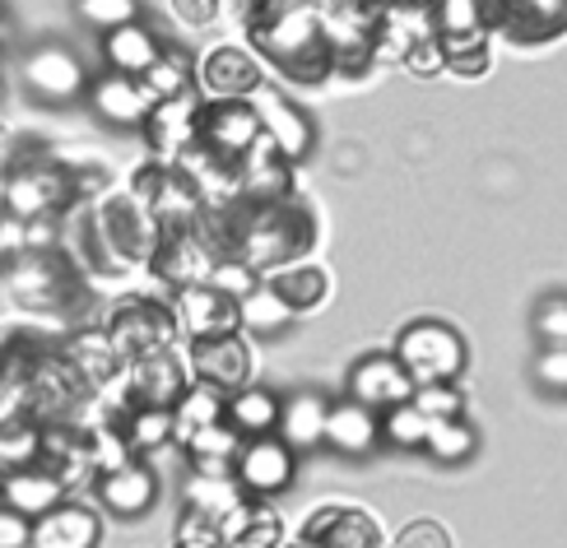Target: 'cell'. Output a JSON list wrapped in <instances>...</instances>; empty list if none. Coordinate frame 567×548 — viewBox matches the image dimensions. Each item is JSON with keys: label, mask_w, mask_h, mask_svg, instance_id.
I'll use <instances>...</instances> for the list:
<instances>
[{"label": "cell", "mask_w": 567, "mask_h": 548, "mask_svg": "<svg viewBox=\"0 0 567 548\" xmlns=\"http://www.w3.org/2000/svg\"><path fill=\"white\" fill-rule=\"evenodd\" d=\"M228 219L238 224L233 228V260H243L256 275H261V266H293L312 247V219L293 200H275V205L243 200L238 209H228Z\"/></svg>", "instance_id": "cell-1"}, {"label": "cell", "mask_w": 567, "mask_h": 548, "mask_svg": "<svg viewBox=\"0 0 567 548\" xmlns=\"http://www.w3.org/2000/svg\"><path fill=\"white\" fill-rule=\"evenodd\" d=\"M395 363L410 372L414 386L456 381L465 372V340H461V330H452L446 321H414L400 330Z\"/></svg>", "instance_id": "cell-2"}, {"label": "cell", "mask_w": 567, "mask_h": 548, "mask_svg": "<svg viewBox=\"0 0 567 548\" xmlns=\"http://www.w3.org/2000/svg\"><path fill=\"white\" fill-rule=\"evenodd\" d=\"M177 335V317L163 312L158 302H145V298H131L112 312L107 321V340L116 349V359H145V353H163Z\"/></svg>", "instance_id": "cell-3"}, {"label": "cell", "mask_w": 567, "mask_h": 548, "mask_svg": "<svg viewBox=\"0 0 567 548\" xmlns=\"http://www.w3.org/2000/svg\"><path fill=\"white\" fill-rule=\"evenodd\" d=\"M293 474H298V456L275 433L270 437H247L238 461H233V484H238L243 497H251V503L284 493L293 484Z\"/></svg>", "instance_id": "cell-4"}, {"label": "cell", "mask_w": 567, "mask_h": 548, "mask_svg": "<svg viewBox=\"0 0 567 548\" xmlns=\"http://www.w3.org/2000/svg\"><path fill=\"white\" fill-rule=\"evenodd\" d=\"M256 139H261V116H256L251 103H200L196 116V145L219 154L228 163H238Z\"/></svg>", "instance_id": "cell-5"}, {"label": "cell", "mask_w": 567, "mask_h": 548, "mask_svg": "<svg viewBox=\"0 0 567 548\" xmlns=\"http://www.w3.org/2000/svg\"><path fill=\"white\" fill-rule=\"evenodd\" d=\"M344 395L359 400L372 414H386V410H395V404L414 400V381H410L405 368L395 363V353H368V359H359L349 368Z\"/></svg>", "instance_id": "cell-6"}, {"label": "cell", "mask_w": 567, "mask_h": 548, "mask_svg": "<svg viewBox=\"0 0 567 548\" xmlns=\"http://www.w3.org/2000/svg\"><path fill=\"white\" fill-rule=\"evenodd\" d=\"M150 260H154V270L182 293V289H196V283H209V275L219 266V251L209 247L196 228V232H163Z\"/></svg>", "instance_id": "cell-7"}, {"label": "cell", "mask_w": 567, "mask_h": 548, "mask_svg": "<svg viewBox=\"0 0 567 548\" xmlns=\"http://www.w3.org/2000/svg\"><path fill=\"white\" fill-rule=\"evenodd\" d=\"M200 89L209 93V103H251L256 93L266 89L261 80V65H256L243 46H215L205 61H200Z\"/></svg>", "instance_id": "cell-8"}, {"label": "cell", "mask_w": 567, "mask_h": 548, "mask_svg": "<svg viewBox=\"0 0 567 548\" xmlns=\"http://www.w3.org/2000/svg\"><path fill=\"white\" fill-rule=\"evenodd\" d=\"M23 84H29L42 103H70L89 89V75L75 61V52H65V46H38V52L23 56Z\"/></svg>", "instance_id": "cell-9"}, {"label": "cell", "mask_w": 567, "mask_h": 548, "mask_svg": "<svg viewBox=\"0 0 567 548\" xmlns=\"http://www.w3.org/2000/svg\"><path fill=\"white\" fill-rule=\"evenodd\" d=\"M238 190L247 205H275V200H289L293 190V163L284 158L270 139L261 135L256 145L238 158Z\"/></svg>", "instance_id": "cell-10"}, {"label": "cell", "mask_w": 567, "mask_h": 548, "mask_svg": "<svg viewBox=\"0 0 567 548\" xmlns=\"http://www.w3.org/2000/svg\"><path fill=\"white\" fill-rule=\"evenodd\" d=\"M70 196V177L56 168H19L6 177V214L19 224L47 219Z\"/></svg>", "instance_id": "cell-11"}, {"label": "cell", "mask_w": 567, "mask_h": 548, "mask_svg": "<svg viewBox=\"0 0 567 548\" xmlns=\"http://www.w3.org/2000/svg\"><path fill=\"white\" fill-rule=\"evenodd\" d=\"M192 368H196V381L233 395L251 381V353L238 340V330L233 335H209V340H192Z\"/></svg>", "instance_id": "cell-12"}, {"label": "cell", "mask_w": 567, "mask_h": 548, "mask_svg": "<svg viewBox=\"0 0 567 548\" xmlns=\"http://www.w3.org/2000/svg\"><path fill=\"white\" fill-rule=\"evenodd\" d=\"M326 446L336 456H349V461H363L382 446V418L372 410H363L359 400H330V414H326Z\"/></svg>", "instance_id": "cell-13"}, {"label": "cell", "mask_w": 567, "mask_h": 548, "mask_svg": "<svg viewBox=\"0 0 567 548\" xmlns=\"http://www.w3.org/2000/svg\"><path fill=\"white\" fill-rule=\"evenodd\" d=\"M251 107H256V116H261V135H266L289 163H298V158L312 154V122H307V116H302L289 99H284V93L261 89V93L251 99Z\"/></svg>", "instance_id": "cell-14"}, {"label": "cell", "mask_w": 567, "mask_h": 548, "mask_svg": "<svg viewBox=\"0 0 567 548\" xmlns=\"http://www.w3.org/2000/svg\"><path fill=\"white\" fill-rule=\"evenodd\" d=\"M186 386H192V381H186V368L173 359L168 349L135 359L131 376H126V391H131V400L140 404V410H173Z\"/></svg>", "instance_id": "cell-15"}, {"label": "cell", "mask_w": 567, "mask_h": 548, "mask_svg": "<svg viewBox=\"0 0 567 548\" xmlns=\"http://www.w3.org/2000/svg\"><path fill=\"white\" fill-rule=\"evenodd\" d=\"M99 503H103L112 516H122V520L145 516V511L158 503V474H154L150 465H140V461H126V465H116V469H103V474H99Z\"/></svg>", "instance_id": "cell-16"}, {"label": "cell", "mask_w": 567, "mask_h": 548, "mask_svg": "<svg viewBox=\"0 0 567 548\" xmlns=\"http://www.w3.org/2000/svg\"><path fill=\"white\" fill-rule=\"evenodd\" d=\"M177 325L192 340L233 335V330H238V302H233L228 293H219L215 283H196V289L177 293Z\"/></svg>", "instance_id": "cell-17"}, {"label": "cell", "mask_w": 567, "mask_h": 548, "mask_svg": "<svg viewBox=\"0 0 567 548\" xmlns=\"http://www.w3.org/2000/svg\"><path fill=\"white\" fill-rule=\"evenodd\" d=\"M89 103L112 126H145L154 112V99L145 93V84L131 75H116V70H107V75L89 84Z\"/></svg>", "instance_id": "cell-18"}, {"label": "cell", "mask_w": 567, "mask_h": 548, "mask_svg": "<svg viewBox=\"0 0 567 548\" xmlns=\"http://www.w3.org/2000/svg\"><path fill=\"white\" fill-rule=\"evenodd\" d=\"M326 414H330V400L321 391H293V395H284L275 437L289 446L293 456H302V451H317V446H326Z\"/></svg>", "instance_id": "cell-19"}, {"label": "cell", "mask_w": 567, "mask_h": 548, "mask_svg": "<svg viewBox=\"0 0 567 548\" xmlns=\"http://www.w3.org/2000/svg\"><path fill=\"white\" fill-rule=\"evenodd\" d=\"M0 503H6L10 511L19 516H29V520H42L47 511H56L65 503V479L56 469H14L6 474V493H0Z\"/></svg>", "instance_id": "cell-20"}, {"label": "cell", "mask_w": 567, "mask_h": 548, "mask_svg": "<svg viewBox=\"0 0 567 548\" xmlns=\"http://www.w3.org/2000/svg\"><path fill=\"white\" fill-rule=\"evenodd\" d=\"M196 116H200L196 89L182 93V99H173V103H154L150 122H145L150 145H154L158 154H168V158H182L186 149L196 145Z\"/></svg>", "instance_id": "cell-21"}, {"label": "cell", "mask_w": 567, "mask_h": 548, "mask_svg": "<svg viewBox=\"0 0 567 548\" xmlns=\"http://www.w3.org/2000/svg\"><path fill=\"white\" fill-rule=\"evenodd\" d=\"M103 526L89 507L61 503L56 511H47L42 520H33V544L29 548H99Z\"/></svg>", "instance_id": "cell-22"}, {"label": "cell", "mask_w": 567, "mask_h": 548, "mask_svg": "<svg viewBox=\"0 0 567 548\" xmlns=\"http://www.w3.org/2000/svg\"><path fill=\"white\" fill-rule=\"evenodd\" d=\"M279 410H284V395H275L270 386H256V381H247L243 391L228 395L224 423H228L243 442H247V437H270L275 427H279Z\"/></svg>", "instance_id": "cell-23"}, {"label": "cell", "mask_w": 567, "mask_h": 548, "mask_svg": "<svg viewBox=\"0 0 567 548\" xmlns=\"http://www.w3.org/2000/svg\"><path fill=\"white\" fill-rule=\"evenodd\" d=\"M103 56H107V70L140 80L163 56V42L145 29V23H126V29L103 33Z\"/></svg>", "instance_id": "cell-24"}, {"label": "cell", "mask_w": 567, "mask_h": 548, "mask_svg": "<svg viewBox=\"0 0 567 548\" xmlns=\"http://www.w3.org/2000/svg\"><path fill=\"white\" fill-rule=\"evenodd\" d=\"M293 321H298V312L266 279L238 302V330H247V335H256V340H275V335H284V330H293Z\"/></svg>", "instance_id": "cell-25"}, {"label": "cell", "mask_w": 567, "mask_h": 548, "mask_svg": "<svg viewBox=\"0 0 567 548\" xmlns=\"http://www.w3.org/2000/svg\"><path fill=\"white\" fill-rule=\"evenodd\" d=\"M182 442L192 451L196 474H233V461H238V451H243V437L233 433L228 423L196 427V433H186Z\"/></svg>", "instance_id": "cell-26"}, {"label": "cell", "mask_w": 567, "mask_h": 548, "mask_svg": "<svg viewBox=\"0 0 567 548\" xmlns=\"http://www.w3.org/2000/svg\"><path fill=\"white\" fill-rule=\"evenodd\" d=\"M279 544V516L243 503L219 520V548H275Z\"/></svg>", "instance_id": "cell-27"}, {"label": "cell", "mask_w": 567, "mask_h": 548, "mask_svg": "<svg viewBox=\"0 0 567 548\" xmlns=\"http://www.w3.org/2000/svg\"><path fill=\"white\" fill-rule=\"evenodd\" d=\"M224 414H228V395H224L219 386H205V381H192V386H186V391L177 395V404H173L177 437L196 433V427H215V423H224Z\"/></svg>", "instance_id": "cell-28"}, {"label": "cell", "mask_w": 567, "mask_h": 548, "mask_svg": "<svg viewBox=\"0 0 567 548\" xmlns=\"http://www.w3.org/2000/svg\"><path fill=\"white\" fill-rule=\"evenodd\" d=\"M270 283H275L279 298L289 302L298 317H302V312H317V307L326 302V293H330L326 270H321V266H302V260H293V266H284Z\"/></svg>", "instance_id": "cell-29"}, {"label": "cell", "mask_w": 567, "mask_h": 548, "mask_svg": "<svg viewBox=\"0 0 567 548\" xmlns=\"http://www.w3.org/2000/svg\"><path fill=\"white\" fill-rule=\"evenodd\" d=\"M140 84H145V93L154 103H173V99H182V93L196 89V65L182 52H173V46H163V56L140 75Z\"/></svg>", "instance_id": "cell-30"}, {"label": "cell", "mask_w": 567, "mask_h": 548, "mask_svg": "<svg viewBox=\"0 0 567 548\" xmlns=\"http://www.w3.org/2000/svg\"><path fill=\"white\" fill-rule=\"evenodd\" d=\"M243 507V488L233 484V474H196L192 479V493H186V511H196L205 520H219L228 511H238Z\"/></svg>", "instance_id": "cell-31"}, {"label": "cell", "mask_w": 567, "mask_h": 548, "mask_svg": "<svg viewBox=\"0 0 567 548\" xmlns=\"http://www.w3.org/2000/svg\"><path fill=\"white\" fill-rule=\"evenodd\" d=\"M56 270L47 266V260H38V256H19L14 266H10V275H6V289L23 302V307H47L56 298Z\"/></svg>", "instance_id": "cell-32"}, {"label": "cell", "mask_w": 567, "mask_h": 548, "mask_svg": "<svg viewBox=\"0 0 567 548\" xmlns=\"http://www.w3.org/2000/svg\"><path fill=\"white\" fill-rule=\"evenodd\" d=\"M423 451H429L437 465H465L480 451V433H475V423L470 418H442V423H433Z\"/></svg>", "instance_id": "cell-33"}, {"label": "cell", "mask_w": 567, "mask_h": 548, "mask_svg": "<svg viewBox=\"0 0 567 548\" xmlns=\"http://www.w3.org/2000/svg\"><path fill=\"white\" fill-rule=\"evenodd\" d=\"M38 461H42V427L23 418L0 423V474L33 469Z\"/></svg>", "instance_id": "cell-34"}, {"label": "cell", "mask_w": 567, "mask_h": 548, "mask_svg": "<svg viewBox=\"0 0 567 548\" xmlns=\"http://www.w3.org/2000/svg\"><path fill=\"white\" fill-rule=\"evenodd\" d=\"M377 418H382V442L395 446V451H423V442H429V433H433V418L423 414L414 400L395 404V410L377 414Z\"/></svg>", "instance_id": "cell-35"}, {"label": "cell", "mask_w": 567, "mask_h": 548, "mask_svg": "<svg viewBox=\"0 0 567 548\" xmlns=\"http://www.w3.org/2000/svg\"><path fill=\"white\" fill-rule=\"evenodd\" d=\"M177 437V423H173V410H135L126 414L122 423V442L126 451H158V446H168Z\"/></svg>", "instance_id": "cell-36"}, {"label": "cell", "mask_w": 567, "mask_h": 548, "mask_svg": "<svg viewBox=\"0 0 567 548\" xmlns=\"http://www.w3.org/2000/svg\"><path fill=\"white\" fill-rule=\"evenodd\" d=\"M70 363H75V372L89 381H107L122 359H116L107 330H89V335H75V344H70Z\"/></svg>", "instance_id": "cell-37"}, {"label": "cell", "mask_w": 567, "mask_h": 548, "mask_svg": "<svg viewBox=\"0 0 567 548\" xmlns=\"http://www.w3.org/2000/svg\"><path fill=\"white\" fill-rule=\"evenodd\" d=\"M80 19L89 29L112 33V29H126V23H140V0H75Z\"/></svg>", "instance_id": "cell-38"}, {"label": "cell", "mask_w": 567, "mask_h": 548, "mask_svg": "<svg viewBox=\"0 0 567 548\" xmlns=\"http://www.w3.org/2000/svg\"><path fill=\"white\" fill-rule=\"evenodd\" d=\"M442 42V56H446V70L456 75H484L488 70V42L480 33H461V38H437Z\"/></svg>", "instance_id": "cell-39"}, {"label": "cell", "mask_w": 567, "mask_h": 548, "mask_svg": "<svg viewBox=\"0 0 567 548\" xmlns=\"http://www.w3.org/2000/svg\"><path fill=\"white\" fill-rule=\"evenodd\" d=\"M480 0H437L433 6V29L437 38H461V33H480Z\"/></svg>", "instance_id": "cell-40"}, {"label": "cell", "mask_w": 567, "mask_h": 548, "mask_svg": "<svg viewBox=\"0 0 567 548\" xmlns=\"http://www.w3.org/2000/svg\"><path fill=\"white\" fill-rule=\"evenodd\" d=\"M414 404L423 414H429L433 423L442 418H465V395L456 381H437V386H414Z\"/></svg>", "instance_id": "cell-41"}, {"label": "cell", "mask_w": 567, "mask_h": 548, "mask_svg": "<svg viewBox=\"0 0 567 548\" xmlns=\"http://www.w3.org/2000/svg\"><path fill=\"white\" fill-rule=\"evenodd\" d=\"M535 335L545 349L567 344V293H549L545 302L535 307Z\"/></svg>", "instance_id": "cell-42"}, {"label": "cell", "mask_w": 567, "mask_h": 548, "mask_svg": "<svg viewBox=\"0 0 567 548\" xmlns=\"http://www.w3.org/2000/svg\"><path fill=\"white\" fill-rule=\"evenodd\" d=\"M209 283H215L219 293H228L233 302H243L256 283H261V275H256L251 266H243V260H233V256H224L219 266H215V275H209Z\"/></svg>", "instance_id": "cell-43"}, {"label": "cell", "mask_w": 567, "mask_h": 548, "mask_svg": "<svg viewBox=\"0 0 567 548\" xmlns=\"http://www.w3.org/2000/svg\"><path fill=\"white\" fill-rule=\"evenodd\" d=\"M535 386L539 391H549V395H567V344L558 349H539V359H535Z\"/></svg>", "instance_id": "cell-44"}, {"label": "cell", "mask_w": 567, "mask_h": 548, "mask_svg": "<svg viewBox=\"0 0 567 548\" xmlns=\"http://www.w3.org/2000/svg\"><path fill=\"white\" fill-rule=\"evenodd\" d=\"M177 548H219V526L205 520L196 511L182 516V530H177Z\"/></svg>", "instance_id": "cell-45"}, {"label": "cell", "mask_w": 567, "mask_h": 548, "mask_svg": "<svg viewBox=\"0 0 567 548\" xmlns=\"http://www.w3.org/2000/svg\"><path fill=\"white\" fill-rule=\"evenodd\" d=\"M405 65L414 70V75H437V70H446V56H442V42L437 38H423V42H414L410 52H405Z\"/></svg>", "instance_id": "cell-46"}, {"label": "cell", "mask_w": 567, "mask_h": 548, "mask_svg": "<svg viewBox=\"0 0 567 548\" xmlns=\"http://www.w3.org/2000/svg\"><path fill=\"white\" fill-rule=\"evenodd\" d=\"M29 544H33V520L0 503V548H29Z\"/></svg>", "instance_id": "cell-47"}, {"label": "cell", "mask_w": 567, "mask_h": 548, "mask_svg": "<svg viewBox=\"0 0 567 548\" xmlns=\"http://www.w3.org/2000/svg\"><path fill=\"white\" fill-rule=\"evenodd\" d=\"M395 548H452V539H446L437 520H414V526L395 539Z\"/></svg>", "instance_id": "cell-48"}, {"label": "cell", "mask_w": 567, "mask_h": 548, "mask_svg": "<svg viewBox=\"0 0 567 548\" xmlns=\"http://www.w3.org/2000/svg\"><path fill=\"white\" fill-rule=\"evenodd\" d=\"M173 10L182 23H192V29H200V23H209L219 14V0H173Z\"/></svg>", "instance_id": "cell-49"}, {"label": "cell", "mask_w": 567, "mask_h": 548, "mask_svg": "<svg viewBox=\"0 0 567 548\" xmlns=\"http://www.w3.org/2000/svg\"><path fill=\"white\" fill-rule=\"evenodd\" d=\"M219 6H224L228 14H238L243 23H251V29H256V23L266 19V10H270L266 0H219Z\"/></svg>", "instance_id": "cell-50"}, {"label": "cell", "mask_w": 567, "mask_h": 548, "mask_svg": "<svg viewBox=\"0 0 567 548\" xmlns=\"http://www.w3.org/2000/svg\"><path fill=\"white\" fill-rule=\"evenodd\" d=\"M0 214H6V177H0Z\"/></svg>", "instance_id": "cell-51"}, {"label": "cell", "mask_w": 567, "mask_h": 548, "mask_svg": "<svg viewBox=\"0 0 567 548\" xmlns=\"http://www.w3.org/2000/svg\"><path fill=\"white\" fill-rule=\"evenodd\" d=\"M293 548H317V544H307V539H298V544H293Z\"/></svg>", "instance_id": "cell-52"}, {"label": "cell", "mask_w": 567, "mask_h": 548, "mask_svg": "<svg viewBox=\"0 0 567 548\" xmlns=\"http://www.w3.org/2000/svg\"><path fill=\"white\" fill-rule=\"evenodd\" d=\"M0 38H6V14H0Z\"/></svg>", "instance_id": "cell-53"}, {"label": "cell", "mask_w": 567, "mask_h": 548, "mask_svg": "<svg viewBox=\"0 0 567 548\" xmlns=\"http://www.w3.org/2000/svg\"><path fill=\"white\" fill-rule=\"evenodd\" d=\"M0 493H6V474H0Z\"/></svg>", "instance_id": "cell-54"}]
</instances>
